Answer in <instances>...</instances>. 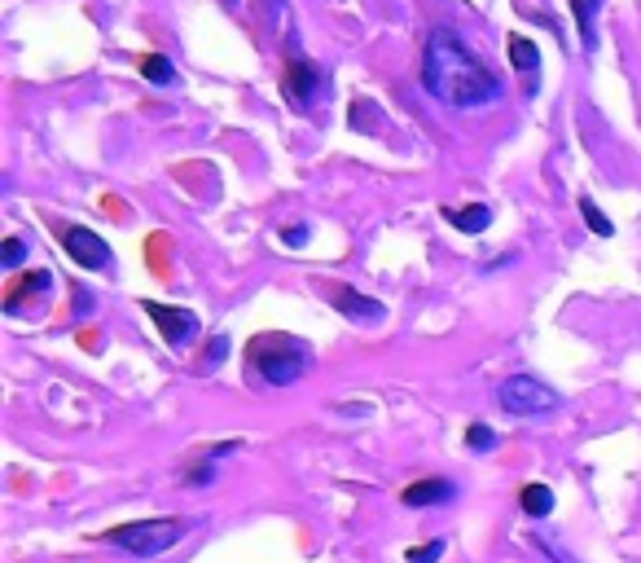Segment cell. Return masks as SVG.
<instances>
[{
  "label": "cell",
  "instance_id": "6da1fadb",
  "mask_svg": "<svg viewBox=\"0 0 641 563\" xmlns=\"http://www.w3.org/2000/svg\"><path fill=\"white\" fill-rule=\"evenodd\" d=\"M422 88L453 106V110H475V106H492L506 97L501 79L488 71V62L453 31H431L426 48H422Z\"/></svg>",
  "mask_w": 641,
  "mask_h": 563
},
{
  "label": "cell",
  "instance_id": "7a4b0ae2",
  "mask_svg": "<svg viewBox=\"0 0 641 563\" xmlns=\"http://www.w3.org/2000/svg\"><path fill=\"white\" fill-rule=\"evenodd\" d=\"M247 366L264 388H291L308 370V348L291 335H256L247 348Z\"/></svg>",
  "mask_w": 641,
  "mask_h": 563
},
{
  "label": "cell",
  "instance_id": "3957f363",
  "mask_svg": "<svg viewBox=\"0 0 641 563\" xmlns=\"http://www.w3.org/2000/svg\"><path fill=\"white\" fill-rule=\"evenodd\" d=\"M189 524L185 520H137V524H119L110 533H101V542L137 555V560H154L163 551H172L176 542H185Z\"/></svg>",
  "mask_w": 641,
  "mask_h": 563
},
{
  "label": "cell",
  "instance_id": "277c9868",
  "mask_svg": "<svg viewBox=\"0 0 641 563\" xmlns=\"http://www.w3.org/2000/svg\"><path fill=\"white\" fill-rule=\"evenodd\" d=\"M497 401H501V410L514 414V419H541V414H554V410L563 405V397H558L550 383L532 379V375H510V379L497 388Z\"/></svg>",
  "mask_w": 641,
  "mask_h": 563
},
{
  "label": "cell",
  "instance_id": "5b68a950",
  "mask_svg": "<svg viewBox=\"0 0 641 563\" xmlns=\"http://www.w3.org/2000/svg\"><path fill=\"white\" fill-rule=\"evenodd\" d=\"M320 84H325L320 66L317 62H308V57L300 53V44L291 40V57H286V71H282V93H286V101H291L295 110H308Z\"/></svg>",
  "mask_w": 641,
  "mask_h": 563
},
{
  "label": "cell",
  "instance_id": "8992f818",
  "mask_svg": "<svg viewBox=\"0 0 641 563\" xmlns=\"http://www.w3.org/2000/svg\"><path fill=\"white\" fill-rule=\"evenodd\" d=\"M141 308L150 313V322L159 326V335H163L167 348H185V344H194V335H198V317H194V308H176V304H159V300H141Z\"/></svg>",
  "mask_w": 641,
  "mask_h": 563
},
{
  "label": "cell",
  "instance_id": "52a82bcc",
  "mask_svg": "<svg viewBox=\"0 0 641 563\" xmlns=\"http://www.w3.org/2000/svg\"><path fill=\"white\" fill-rule=\"evenodd\" d=\"M62 251H66L79 269H93V273L115 264V256H110L106 238H101V234H93V229H84V225H66V229H62Z\"/></svg>",
  "mask_w": 641,
  "mask_h": 563
},
{
  "label": "cell",
  "instance_id": "ba28073f",
  "mask_svg": "<svg viewBox=\"0 0 641 563\" xmlns=\"http://www.w3.org/2000/svg\"><path fill=\"white\" fill-rule=\"evenodd\" d=\"M48 291H53V273H48V269H31V273H22V278L4 291L0 308H4L9 317H18V313L26 308V300H44Z\"/></svg>",
  "mask_w": 641,
  "mask_h": 563
},
{
  "label": "cell",
  "instance_id": "9c48e42d",
  "mask_svg": "<svg viewBox=\"0 0 641 563\" xmlns=\"http://www.w3.org/2000/svg\"><path fill=\"white\" fill-rule=\"evenodd\" d=\"M329 304H334L347 322H365V326H373V322L387 317V308H382L378 300H369V295H360V291H351V286H334V291H329Z\"/></svg>",
  "mask_w": 641,
  "mask_h": 563
},
{
  "label": "cell",
  "instance_id": "30bf717a",
  "mask_svg": "<svg viewBox=\"0 0 641 563\" xmlns=\"http://www.w3.org/2000/svg\"><path fill=\"white\" fill-rule=\"evenodd\" d=\"M453 498H457V485H453V480H444V476L413 480V485L400 494V502H404V507H448Z\"/></svg>",
  "mask_w": 641,
  "mask_h": 563
},
{
  "label": "cell",
  "instance_id": "8fae6325",
  "mask_svg": "<svg viewBox=\"0 0 641 563\" xmlns=\"http://www.w3.org/2000/svg\"><path fill=\"white\" fill-rule=\"evenodd\" d=\"M510 66L528 79V93L541 88V48L532 35H510Z\"/></svg>",
  "mask_w": 641,
  "mask_h": 563
},
{
  "label": "cell",
  "instance_id": "7c38bea8",
  "mask_svg": "<svg viewBox=\"0 0 641 563\" xmlns=\"http://www.w3.org/2000/svg\"><path fill=\"white\" fill-rule=\"evenodd\" d=\"M444 220L461 234H484L492 225V207L488 203H466V207H444Z\"/></svg>",
  "mask_w": 641,
  "mask_h": 563
},
{
  "label": "cell",
  "instance_id": "4fadbf2b",
  "mask_svg": "<svg viewBox=\"0 0 641 563\" xmlns=\"http://www.w3.org/2000/svg\"><path fill=\"white\" fill-rule=\"evenodd\" d=\"M567 4H572L576 26H580V48L594 57L598 53V9H602V0H567Z\"/></svg>",
  "mask_w": 641,
  "mask_h": 563
},
{
  "label": "cell",
  "instance_id": "5bb4252c",
  "mask_svg": "<svg viewBox=\"0 0 641 563\" xmlns=\"http://www.w3.org/2000/svg\"><path fill=\"white\" fill-rule=\"evenodd\" d=\"M233 450H242V441H225V445H216V450H203L198 463L185 472V485H211V480H216V463H220L225 454H233Z\"/></svg>",
  "mask_w": 641,
  "mask_h": 563
},
{
  "label": "cell",
  "instance_id": "9a60e30c",
  "mask_svg": "<svg viewBox=\"0 0 641 563\" xmlns=\"http://www.w3.org/2000/svg\"><path fill=\"white\" fill-rule=\"evenodd\" d=\"M519 507H523L528 520H550L554 516V489L550 485H523Z\"/></svg>",
  "mask_w": 641,
  "mask_h": 563
},
{
  "label": "cell",
  "instance_id": "2e32d148",
  "mask_svg": "<svg viewBox=\"0 0 641 563\" xmlns=\"http://www.w3.org/2000/svg\"><path fill=\"white\" fill-rule=\"evenodd\" d=\"M141 79H150V84H172V79H176V66H172L163 53H145V57H141Z\"/></svg>",
  "mask_w": 641,
  "mask_h": 563
},
{
  "label": "cell",
  "instance_id": "e0dca14e",
  "mask_svg": "<svg viewBox=\"0 0 641 563\" xmlns=\"http://www.w3.org/2000/svg\"><path fill=\"white\" fill-rule=\"evenodd\" d=\"M580 212H585V225L598 234V238H616V225H611V216L589 198V194H580Z\"/></svg>",
  "mask_w": 641,
  "mask_h": 563
},
{
  "label": "cell",
  "instance_id": "ac0fdd59",
  "mask_svg": "<svg viewBox=\"0 0 641 563\" xmlns=\"http://www.w3.org/2000/svg\"><path fill=\"white\" fill-rule=\"evenodd\" d=\"M501 445V436L492 432V427H484V423H470V432H466V450L470 454H492Z\"/></svg>",
  "mask_w": 641,
  "mask_h": 563
},
{
  "label": "cell",
  "instance_id": "d6986e66",
  "mask_svg": "<svg viewBox=\"0 0 641 563\" xmlns=\"http://www.w3.org/2000/svg\"><path fill=\"white\" fill-rule=\"evenodd\" d=\"M22 260H26V242H22V238H4V247H0V269L13 273Z\"/></svg>",
  "mask_w": 641,
  "mask_h": 563
},
{
  "label": "cell",
  "instance_id": "ffe728a7",
  "mask_svg": "<svg viewBox=\"0 0 641 563\" xmlns=\"http://www.w3.org/2000/svg\"><path fill=\"white\" fill-rule=\"evenodd\" d=\"M93 308H97L93 291H88V286H75V291H70V317L84 322V317H93Z\"/></svg>",
  "mask_w": 641,
  "mask_h": 563
},
{
  "label": "cell",
  "instance_id": "44dd1931",
  "mask_svg": "<svg viewBox=\"0 0 641 563\" xmlns=\"http://www.w3.org/2000/svg\"><path fill=\"white\" fill-rule=\"evenodd\" d=\"M528 542H532V546H536L541 555H550V563H576V560H572V555H567V551H563V546H558V542H550L545 533H532Z\"/></svg>",
  "mask_w": 641,
  "mask_h": 563
},
{
  "label": "cell",
  "instance_id": "7402d4cb",
  "mask_svg": "<svg viewBox=\"0 0 641 563\" xmlns=\"http://www.w3.org/2000/svg\"><path fill=\"white\" fill-rule=\"evenodd\" d=\"M225 357H229V339H225V335H216V339L207 344V357H203V370H216V366H220Z\"/></svg>",
  "mask_w": 641,
  "mask_h": 563
},
{
  "label": "cell",
  "instance_id": "603a6c76",
  "mask_svg": "<svg viewBox=\"0 0 641 563\" xmlns=\"http://www.w3.org/2000/svg\"><path fill=\"white\" fill-rule=\"evenodd\" d=\"M308 238H313L308 225H286V229H282V247H295V251H300V247H308Z\"/></svg>",
  "mask_w": 641,
  "mask_h": 563
},
{
  "label": "cell",
  "instance_id": "cb8c5ba5",
  "mask_svg": "<svg viewBox=\"0 0 641 563\" xmlns=\"http://www.w3.org/2000/svg\"><path fill=\"white\" fill-rule=\"evenodd\" d=\"M439 555H444V542L435 538V542H426V546H417V551H409L404 560H409V563H435V560H439Z\"/></svg>",
  "mask_w": 641,
  "mask_h": 563
}]
</instances>
